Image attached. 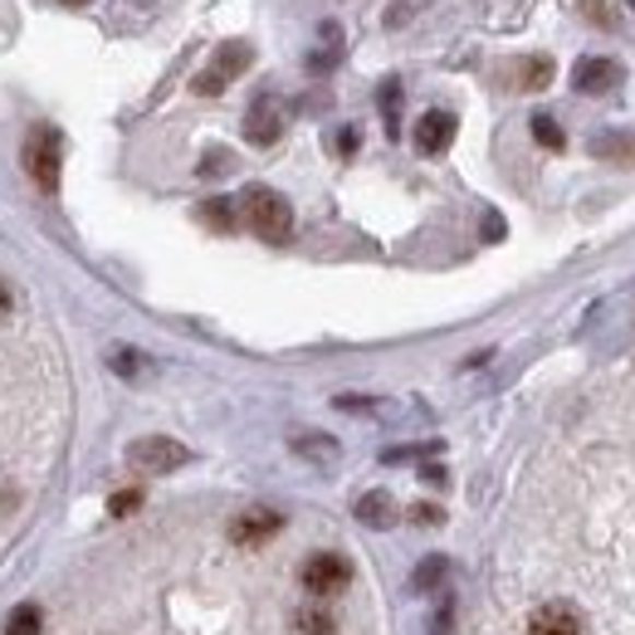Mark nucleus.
<instances>
[{
  "label": "nucleus",
  "mask_w": 635,
  "mask_h": 635,
  "mask_svg": "<svg viewBox=\"0 0 635 635\" xmlns=\"http://www.w3.org/2000/svg\"><path fill=\"white\" fill-rule=\"evenodd\" d=\"M239 205H245V225L259 239H269V245H284V239H294V205H289L284 196L274 191V186H249Z\"/></svg>",
  "instance_id": "f257e3e1"
},
{
  "label": "nucleus",
  "mask_w": 635,
  "mask_h": 635,
  "mask_svg": "<svg viewBox=\"0 0 635 635\" xmlns=\"http://www.w3.org/2000/svg\"><path fill=\"white\" fill-rule=\"evenodd\" d=\"M59 166H64V142H59V132L49 128V122L30 128V138H25V172H30V181H35L45 196L59 191Z\"/></svg>",
  "instance_id": "f03ea898"
},
{
  "label": "nucleus",
  "mask_w": 635,
  "mask_h": 635,
  "mask_svg": "<svg viewBox=\"0 0 635 635\" xmlns=\"http://www.w3.org/2000/svg\"><path fill=\"white\" fill-rule=\"evenodd\" d=\"M249 64H255V49H249L245 39H231V45H221V49H215L211 69L191 79V93H201V98H215V93H225V89H231V79H239Z\"/></svg>",
  "instance_id": "7ed1b4c3"
},
{
  "label": "nucleus",
  "mask_w": 635,
  "mask_h": 635,
  "mask_svg": "<svg viewBox=\"0 0 635 635\" xmlns=\"http://www.w3.org/2000/svg\"><path fill=\"white\" fill-rule=\"evenodd\" d=\"M298 581H304V591L308 597H338V591H348V581H352V562L342 557V553H314L298 567Z\"/></svg>",
  "instance_id": "20e7f679"
},
{
  "label": "nucleus",
  "mask_w": 635,
  "mask_h": 635,
  "mask_svg": "<svg viewBox=\"0 0 635 635\" xmlns=\"http://www.w3.org/2000/svg\"><path fill=\"white\" fill-rule=\"evenodd\" d=\"M191 460V450L186 445H176L172 435H142V440L128 445V465L138 474H172L176 465Z\"/></svg>",
  "instance_id": "39448f33"
},
{
  "label": "nucleus",
  "mask_w": 635,
  "mask_h": 635,
  "mask_svg": "<svg viewBox=\"0 0 635 635\" xmlns=\"http://www.w3.org/2000/svg\"><path fill=\"white\" fill-rule=\"evenodd\" d=\"M279 533H284V514L269 508V504H255V508H245V514L231 518V543L235 548H264L269 538H279Z\"/></svg>",
  "instance_id": "423d86ee"
},
{
  "label": "nucleus",
  "mask_w": 635,
  "mask_h": 635,
  "mask_svg": "<svg viewBox=\"0 0 635 635\" xmlns=\"http://www.w3.org/2000/svg\"><path fill=\"white\" fill-rule=\"evenodd\" d=\"M245 138L255 142V148H274V142L284 138V103H279L274 93L255 98V108L245 113Z\"/></svg>",
  "instance_id": "0eeeda50"
},
{
  "label": "nucleus",
  "mask_w": 635,
  "mask_h": 635,
  "mask_svg": "<svg viewBox=\"0 0 635 635\" xmlns=\"http://www.w3.org/2000/svg\"><path fill=\"white\" fill-rule=\"evenodd\" d=\"M455 132H460V122H455L450 108L421 113V118H415V152H421V157H440V152L455 142Z\"/></svg>",
  "instance_id": "6e6552de"
},
{
  "label": "nucleus",
  "mask_w": 635,
  "mask_h": 635,
  "mask_svg": "<svg viewBox=\"0 0 635 635\" xmlns=\"http://www.w3.org/2000/svg\"><path fill=\"white\" fill-rule=\"evenodd\" d=\"M528 635H587V616L572 601H543L528 616Z\"/></svg>",
  "instance_id": "1a4fd4ad"
},
{
  "label": "nucleus",
  "mask_w": 635,
  "mask_h": 635,
  "mask_svg": "<svg viewBox=\"0 0 635 635\" xmlns=\"http://www.w3.org/2000/svg\"><path fill=\"white\" fill-rule=\"evenodd\" d=\"M616 83H621V64H616V59L591 55V59H581V64L572 69V89L587 93V98H601V93H611Z\"/></svg>",
  "instance_id": "9d476101"
},
{
  "label": "nucleus",
  "mask_w": 635,
  "mask_h": 635,
  "mask_svg": "<svg viewBox=\"0 0 635 635\" xmlns=\"http://www.w3.org/2000/svg\"><path fill=\"white\" fill-rule=\"evenodd\" d=\"M357 518L367 528H391V524H397V504H391L387 489H372V494L357 498Z\"/></svg>",
  "instance_id": "9b49d317"
},
{
  "label": "nucleus",
  "mask_w": 635,
  "mask_h": 635,
  "mask_svg": "<svg viewBox=\"0 0 635 635\" xmlns=\"http://www.w3.org/2000/svg\"><path fill=\"white\" fill-rule=\"evenodd\" d=\"M5 635H45V611H39L35 601H20L5 616Z\"/></svg>",
  "instance_id": "f8f14e48"
},
{
  "label": "nucleus",
  "mask_w": 635,
  "mask_h": 635,
  "mask_svg": "<svg viewBox=\"0 0 635 635\" xmlns=\"http://www.w3.org/2000/svg\"><path fill=\"white\" fill-rule=\"evenodd\" d=\"M294 631L298 635H338V616L322 607H304V611H294Z\"/></svg>",
  "instance_id": "ddd939ff"
},
{
  "label": "nucleus",
  "mask_w": 635,
  "mask_h": 635,
  "mask_svg": "<svg viewBox=\"0 0 635 635\" xmlns=\"http://www.w3.org/2000/svg\"><path fill=\"white\" fill-rule=\"evenodd\" d=\"M553 59L548 55H533V59H524V69H518V83H524V93H538V89H548L553 83Z\"/></svg>",
  "instance_id": "4468645a"
},
{
  "label": "nucleus",
  "mask_w": 635,
  "mask_h": 635,
  "mask_svg": "<svg viewBox=\"0 0 635 635\" xmlns=\"http://www.w3.org/2000/svg\"><path fill=\"white\" fill-rule=\"evenodd\" d=\"M294 455H304V460H338V440L332 435H294Z\"/></svg>",
  "instance_id": "2eb2a0df"
},
{
  "label": "nucleus",
  "mask_w": 635,
  "mask_h": 635,
  "mask_svg": "<svg viewBox=\"0 0 635 635\" xmlns=\"http://www.w3.org/2000/svg\"><path fill=\"white\" fill-rule=\"evenodd\" d=\"M108 367L118 372V377L138 381L142 372H148V357H142V352H132V348H113V352H108Z\"/></svg>",
  "instance_id": "dca6fc26"
},
{
  "label": "nucleus",
  "mask_w": 635,
  "mask_h": 635,
  "mask_svg": "<svg viewBox=\"0 0 635 635\" xmlns=\"http://www.w3.org/2000/svg\"><path fill=\"white\" fill-rule=\"evenodd\" d=\"M591 152H597V157H611V162H635V138H616V132H601L597 142H591Z\"/></svg>",
  "instance_id": "f3484780"
},
{
  "label": "nucleus",
  "mask_w": 635,
  "mask_h": 635,
  "mask_svg": "<svg viewBox=\"0 0 635 635\" xmlns=\"http://www.w3.org/2000/svg\"><path fill=\"white\" fill-rule=\"evenodd\" d=\"M381 118H387V132L397 138V128H401V79L381 83Z\"/></svg>",
  "instance_id": "a211bd4d"
},
{
  "label": "nucleus",
  "mask_w": 635,
  "mask_h": 635,
  "mask_svg": "<svg viewBox=\"0 0 635 635\" xmlns=\"http://www.w3.org/2000/svg\"><path fill=\"white\" fill-rule=\"evenodd\" d=\"M533 138H538V148H548V152L567 148V132H562L557 118H548V113H538V118H533Z\"/></svg>",
  "instance_id": "6ab92c4d"
},
{
  "label": "nucleus",
  "mask_w": 635,
  "mask_h": 635,
  "mask_svg": "<svg viewBox=\"0 0 635 635\" xmlns=\"http://www.w3.org/2000/svg\"><path fill=\"white\" fill-rule=\"evenodd\" d=\"M425 5H431V0H391L381 20H387V30H405L415 15H425Z\"/></svg>",
  "instance_id": "aec40b11"
},
{
  "label": "nucleus",
  "mask_w": 635,
  "mask_h": 635,
  "mask_svg": "<svg viewBox=\"0 0 635 635\" xmlns=\"http://www.w3.org/2000/svg\"><path fill=\"white\" fill-rule=\"evenodd\" d=\"M201 221L215 225V231H235V205L231 201H205L201 205Z\"/></svg>",
  "instance_id": "412c9836"
},
{
  "label": "nucleus",
  "mask_w": 635,
  "mask_h": 635,
  "mask_svg": "<svg viewBox=\"0 0 635 635\" xmlns=\"http://www.w3.org/2000/svg\"><path fill=\"white\" fill-rule=\"evenodd\" d=\"M577 10L591 20L597 30H616V15H611V0H577Z\"/></svg>",
  "instance_id": "4be33fe9"
},
{
  "label": "nucleus",
  "mask_w": 635,
  "mask_h": 635,
  "mask_svg": "<svg viewBox=\"0 0 635 635\" xmlns=\"http://www.w3.org/2000/svg\"><path fill=\"white\" fill-rule=\"evenodd\" d=\"M138 508H142V489H118V494L108 498L113 518H128V514H138Z\"/></svg>",
  "instance_id": "5701e85b"
},
{
  "label": "nucleus",
  "mask_w": 635,
  "mask_h": 635,
  "mask_svg": "<svg viewBox=\"0 0 635 635\" xmlns=\"http://www.w3.org/2000/svg\"><path fill=\"white\" fill-rule=\"evenodd\" d=\"M440 572H445V557H425L421 567H415V581H411V587H415V591L440 587Z\"/></svg>",
  "instance_id": "b1692460"
},
{
  "label": "nucleus",
  "mask_w": 635,
  "mask_h": 635,
  "mask_svg": "<svg viewBox=\"0 0 635 635\" xmlns=\"http://www.w3.org/2000/svg\"><path fill=\"white\" fill-rule=\"evenodd\" d=\"M357 128H338V138H332V148H338V157H352L357 152Z\"/></svg>",
  "instance_id": "393cba45"
},
{
  "label": "nucleus",
  "mask_w": 635,
  "mask_h": 635,
  "mask_svg": "<svg viewBox=\"0 0 635 635\" xmlns=\"http://www.w3.org/2000/svg\"><path fill=\"white\" fill-rule=\"evenodd\" d=\"M440 518H445V514H440L435 504H415V508H411V524H440Z\"/></svg>",
  "instance_id": "a878e982"
},
{
  "label": "nucleus",
  "mask_w": 635,
  "mask_h": 635,
  "mask_svg": "<svg viewBox=\"0 0 635 635\" xmlns=\"http://www.w3.org/2000/svg\"><path fill=\"white\" fill-rule=\"evenodd\" d=\"M10 308H15V294H10L5 279H0V318H10Z\"/></svg>",
  "instance_id": "bb28decb"
},
{
  "label": "nucleus",
  "mask_w": 635,
  "mask_h": 635,
  "mask_svg": "<svg viewBox=\"0 0 635 635\" xmlns=\"http://www.w3.org/2000/svg\"><path fill=\"white\" fill-rule=\"evenodd\" d=\"M59 5H74V10H83V5H89V0H59Z\"/></svg>",
  "instance_id": "cd10ccee"
},
{
  "label": "nucleus",
  "mask_w": 635,
  "mask_h": 635,
  "mask_svg": "<svg viewBox=\"0 0 635 635\" xmlns=\"http://www.w3.org/2000/svg\"><path fill=\"white\" fill-rule=\"evenodd\" d=\"M631 10H635V0H631Z\"/></svg>",
  "instance_id": "c85d7f7f"
}]
</instances>
